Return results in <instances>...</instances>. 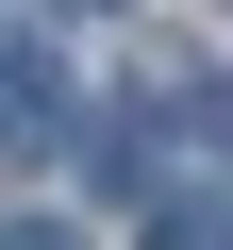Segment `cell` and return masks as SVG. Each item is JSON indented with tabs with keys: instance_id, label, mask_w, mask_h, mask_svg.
I'll return each mask as SVG.
<instances>
[{
	"instance_id": "6da1fadb",
	"label": "cell",
	"mask_w": 233,
	"mask_h": 250,
	"mask_svg": "<svg viewBox=\"0 0 233 250\" xmlns=\"http://www.w3.org/2000/svg\"><path fill=\"white\" fill-rule=\"evenodd\" d=\"M150 250H233V200H150Z\"/></svg>"
},
{
	"instance_id": "7a4b0ae2",
	"label": "cell",
	"mask_w": 233,
	"mask_h": 250,
	"mask_svg": "<svg viewBox=\"0 0 233 250\" xmlns=\"http://www.w3.org/2000/svg\"><path fill=\"white\" fill-rule=\"evenodd\" d=\"M0 250H67V233H0Z\"/></svg>"
}]
</instances>
